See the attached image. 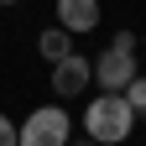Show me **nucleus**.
<instances>
[{
    "label": "nucleus",
    "instance_id": "f257e3e1",
    "mask_svg": "<svg viewBox=\"0 0 146 146\" xmlns=\"http://www.w3.org/2000/svg\"><path fill=\"white\" fill-rule=\"evenodd\" d=\"M84 131H89L94 146H120L136 131V110L125 104V94H94L89 110H84Z\"/></svg>",
    "mask_w": 146,
    "mask_h": 146
},
{
    "label": "nucleus",
    "instance_id": "f03ea898",
    "mask_svg": "<svg viewBox=\"0 0 146 146\" xmlns=\"http://www.w3.org/2000/svg\"><path fill=\"white\" fill-rule=\"evenodd\" d=\"M68 136H73V120L63 104H42L21 120V146H68Z\"/></svg>",
    "mask_w": 146,
    "mask_h": 146
},
{
    "label": "nucleus",
    "instance_id": "7ed1b4c3",
    "mask_svg": "<svg viewBox=\"0 0 146 146\" xmlns=\"http://www.w3.org/2000/svg\"><path fill=\"white\" fill-rule=\"evenodd\" d=\"M94 84H99V94H125V89L136 84V52L104 47L94 58Z\"/></svg>",
    "mask_w": 146,
    "mask_h": 146
},
{
    "label": "nucleus",
    "instance_id": "20e7f679",
    "mask_svg": "<svg viewBox=\"0 0 146 146\" xmlns=\"http://www.w3.org/2000/svg\"><path fill=\"white\" fill-rule=\"evenodd\" d=\"M89 84H94V63H89V58H78V52H73V58H63L58 68H52V89H58L63 99L84 94Z\"/></svg>",
    "mask_w": 146,
    "mask_h": 146
},
{
    "label": "nucleus",
    "instance_id": "39448f33",
    "mask_svg": "<svg viewBox=\"0 0 146 146\" xmlns=\"http://www.w3.org/2000/svg\"><path fill=\"white\" fill-rule=\"evenodd\" d=\"M58 26L73 36V31H94L99 26V5L94 0H63L58 5Z\"/></svg>",
    "mask_w": 146,
    "mask_h": 146
},
{
    "label": "nucleus",
    "instance_id": "423d86ee",
    "mask_svg": "<svg viewBox=\"0 0 146 146\" xmlns=\"http://www.w3.org/2000/svg\"><path fill=\"white\" fill-rule=\"evenodd\" d=\"M36 47H42V58H47L52 68H58L63 58H73V36H68L63 26H52V31H42V36H36Z\"/></svg>",
    "mask_w": 146,
    "mask_h": 146
},
{
    "label": "nucleus",
    "instance_id": "0eeeda50",
    "mask_svg": "<svg viewBox=\"0 0 146 146\" xmlns=\"http://www.w3.org/2000/svg\"><path fill=\"white\" fill-rule=\"evenodd\" d=\"M125 104H131L136 115H146V78H141V73H136V84L125 89Z\"/></svg>",
    "mask_w": 146,
    "mask_h": 146
},
{
    "label": "nucleus",
    "instance_id": "6e6552de",
    "mask_svg": "<svg viewBox=\"0 0 146 146\" xmlns=\"http://www.w3.org/2000/svg\"><path fill=\"white\" fill-rule=\"evenodd\" d=\"M0 146H21V125L0 115Z\"/></svg>",
    "mask_w": 146,
    "mask_h": 146
},
{
    "label": "nucleus",
    "instance_id": "1a4fd4ad",
    "mask_svg": "<svg viewBox=\"0 0 146 146\" xmlns=\"http://www.w3.org/2000/svg\"><path fill=\"white\" fill-rule=\"evenodd\" d=\"M110 47H115V52H136V36H131V31H115V42H110Z\"/></svg>",
    "mask_w": 146,
    "mask_h": 146
},
{
    "label": "nucleus",
    "instance_id": "9d476101",
    "mask_svg": "<svg viewBox=\"0 0 146 146\" xmlns=\"http://www.w3.org/2000/svg\"><path fill=\"white\" fill-rule=\"evenodd\" d=\"M84 146H94V141H84Z\"/></svg>",
    "mask_w": 146,
    "mask_h": 146
}]
</instances>
